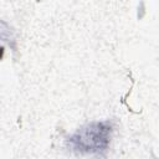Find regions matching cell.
<instances>
[{"label": "cell", "mask_w": 159, "mask_h": 159, "mask_svg": "<svg viewBox=\"0 0 159 159\" xmlns=\"http://www.w3.org/2000/svg\"><path fill=\"white\" fill-rule=\"evenodd\" d=\"M112 134L109 122H92L77 129L67 139V145L78 154H102L108 149Z\"/></svg>", "instance_id": "obj_1"}]
</instances>
